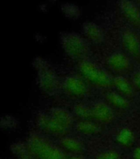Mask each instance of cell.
<instances>
[{
  "label": "cell",
  "mask_w": 140,
  "mask_h": 159,
  "mask_svg": "<svg viewBox=\"0 0 140 159\" xmlns=\"http://www.w3.org/2000/svg\"><path fill=\"white\" fill-rule=\"evenodd\" d=\"M113 87L116 88V91L129 99L135 95V89L132 82L129 81L124 75H117L114 77Z\"/></svg>",
  "instance_id": "cell-13"
},
{
  "label": "cell",
  "mask_w": 140,
  "mask_h": 159,
  "mask_svg": "<svg viewBox=\"0 0 140 159\" xmlns=\"http://www.w3.org/2000/svg\"><path fill=\"white\" fill-rule=\"evenodd\" d=\"M59 143L67 151L71 152L74 153H81L84 149L83 144L76 138L71 136H64L59 139Z\"/></svg>",
  "instance_id": "cell-16"
},
{
  "label": "cell",
  "mask_w": 140,
  "mask_h": 159,
  "mask_svg": "<svg viewBox=\"0 0 140 159\" xmlns=\"http://www.w3.org/2000/svg\"><path fill=\"white\" fill-rule=\"evenodd\" d=\"M83 37L88 42L95 44H101L105 41V33L98 24L93 22H85L82 26Z\"/></svg>",
  "instance_id": "cell-11"
},
{
  "label": "cell",
  "mask_w": 140,
  "mask_h": 159,
  "mask_svg": "<svg viewBox=\"0 0 140 159\" xmlns=\"http://www.w3.org/2000/svg\"><path fill=\"white\" fill-rule=\"evenodd\" d=\"M135 158L140 159V149L135 152Z\"/></svg>",
  "instance_id": "cell-21"
},
{
  "label": "cell",
  "mask_w": 140,
  "mask_h": 159,
  "mask_svg": "<svg viewBox=\"0 0 140 159\" xmlns=\"http://www.w3.org/2000/svg\"><path fill=\"white\" fill-rule=\"evenodd\" d=\"M75 129L85 135H96L101 132V127L94 120H78L74 124Z\"/></svg>",
  "instance_id": "cell-15"
},
{
  "label": "cell",
  "mask_w": 140,
  "mask_h": 159,
  "mask_svg": "<svg viewBox=\"0 0 140 159\" xmlns=\"http://www.w3.org/2000/svg\"><path fill=\"white\" fill-rule=\"evenodd\" d=\"M131 82L134 89L140 90V68H136L133 70Z\"/></svg>",
  "instance_id": "cell-20"
},
{
  "label": "cell",
  "mask_w": 140,
  "mask_h": 159,
  "mask_svg": "<svg viewBox=\"0 0 140 159\" xmlns=\"http://www.w3.org/2000/svg\"><path fill=\"white\" fill-rule=\"evenodd\" d=\"M59 40L62 48L71 59L81 61L86 60L90 53L89 42L79 33L61 32Z\"/></svg>",
  "instance_id": "cell-3"
},
{
  "label": "cell",
  "mask_w": 140,
  "mask_h": 159,
  "mask_svg": "<svg viewBox=\"0 0 140 159\" xmlns=\"http://www.w3.org/2000/svg\"><path fill=\"white\" fill-rule=\"evenodd\" d=\"M106 98V102L113 109H119V110H128L131 106L129 99L120 94L116 90L107 92Z\"/></svg>",
  "instance_id": "cell-14"
},
{
  "label": "cell",
  "mask_w": 140,
  "mask_h": 159,
  "mask_svg": "<svg viewBox=\"0 0 140 159\" xmlns=\"http://www.w3.org/2000/svg\"><path fill=\"white\" fill-rule=\"evenodd\" d=\"M120 157L121 156L118 153V152L115 150H108L99 153L96 157V159H120Z\"/></svg>",
  "instance_id": "cell-19"
},
{
  "label": "cell",
  "mask_w": 140,
  "mask_h": 159,
  "mask_svg": "<svg viewBox=\"0 0 140 159\" xmlns=\"http://www.w3.org/2000/svg\"><path fill=\"white\" fill-rule=\"evenodd\" d=\"M78 68L82 77L94 86L104 89H110L113 87L114 77L95 62L83 60L79 61Z\"/></svg>",
  "instance_id": "cell-2"
},
{
  "label": "cell",
  "mask_w": 140,
  "mask_h": 159,
  "mask_svg": "<svg viewBox=\"0 0 140 159\" xmlns=\"http://www.w3.org/2000/svg\"><path fill=\"white\" fill-rule=\"evenodd\" d=\"M36 125L40 130L45 134L53 135V136L59 137L61 139L66 136L67 132L65 129L57 123L49 114H46L44 112H40L36 116Z\"/></svg>",
  "instance_id": "cell-5"
},
{
  "label": "cell",
  "mask_w": 140,
  "mask_h": 159,
  "mask_svg": "<svg viewBox=\"0 0 140 159\" xmlns=\"http://www.w3.org/2000/svg\"><path fill=\"white\" fill-rule=\"evenodd\" d=\"M49 114L58 124H60L64 129L68 131L74 125V114L66 109L59 108V107L52 108L49 110Z\"/></svg>",
  "instance_id": "cell-12"
},
{
  "label": "cell",
  "mask_w": 140,
  "mask_h": 159,
  "mask_svg": "<svg viewBox=\"0 0 140 159\" xmlns=\"http://www.w3.org/2000/svg\"><path fill=\"white\" fill-rule=\"evenodd\" d=\"M92 119L101 124H110L115 120L116 116L113 108L106 101H96L91 105Z\"/></svg>",
  "instance_id": "cell-9"
},
{
  "label": "cell",
  "mask_w": 140,
  "mask_h": 159,
  "mask_svg": "<svg viewBox=\"0 0 140 159\" xmlns=\"http://www.w3.org/2000/svg\"><path fill=\"white\" fill-rule=\"evenodd\" d=\"M27 148L37 159H68L65 152L59 147L42 134L36 133L31 134Z\"/></svg>",
  "instance_id": "cell-1"
},
{
  "label": "cell",
  "mask_w": 140,
  "mask_h": 159,
  "mask_svg": "<svg viewBox=\"0 0 140 159\" xmlns=\"http://www.w3.org/2000/svg\"><path fill=\"white\" fill-rule=\"evenodd\" d=\"M118 4L121 13L133 29L140 30L139 5L133 1H121Z\"/></svg>",
  "instance_id": "cell-10"
},
{
  "label": "cell",
  "mask_w": 140,
  "mask_h": 159,
  "mask_svg": "<svg viewBox=\"0 0 140 159\" xmlns=\"http://www.w3.org/2000/svg\"><path fill=\"white\" fill-rule=\"evenodd\" d=\"M35 67L37 71V81L40 89L49 95L56 94L60 89V81L54 68L41 58L35 60Z\"/></svg>",
  "instance_id": "cell-4"
},
{
  "label": "cell",
  "mask_w": 140,
  "mask_h": 159,
  "mask_svg": "<svg viewBox=\"0 0 140 159\" xmlns=\"http://www.w3.org/2000/svg\"><path fill=\"white\" fill-rule=\"evenodd\" d=\"M63 89L68 95L74 98H83L88 92L86 80L77 75H70L64 78Z\"/></svg>",
  "instance_id": "cell-6"
},
{
  "label": "cell",
  "mask_w": 140,
  "mask_h": 159,
  "mask_svg": "<svg viewBox=\"0 0 140 159\" xmlns=\"http://www.w3.org/2000/svg\"><path fill=\"white\" fill-rule=\"evenodd\" d=\"M121 42L124 52L130 57H140V39L133 28L125 27L121 30Z\"/></svg>",
  "instance_id": "cell-8"
},
{
  "label": "cell",
  "mask_w": 140,
  "mask_h": 159,
  "mask_svg": "<svg viewBox=\"0 0 140 159\" xmlns=\"http://www.w3.org/2000/svg\"><path fill=\"white\" fill-rule=\"evenodd\" d=\"M61 9L64 15L71 19H76L81 15V10L78 6L73 3H64L62 5Z\"/></svg>",
  "instance_id": "cell-18"
},
{
  "label": "cell",
  "mask_w": 140,
  "mask_h": 159,
  "mask_svg": "<svg viewBox=\"0 0 140 159\" xmlns=\"http://www.w3.org/2000/svg\"><path fill=\"white\" fill-rule=\"evenodd\" d=\"M107 65L111 70L120 75L128 74L133 70V62L131 57L125 52H115L107 58Z\"/></svg>",
  "instance_id": "cell-7"
},
{
  "label": "cell",
  "mask_w": 140,
  "mask_h": 159,
  "mask_svg": "<svg viewBox=\"0 0 140 159\" xmlns=\"http://www.w3.org/2000/svg\"><path fill=\"white\" fill-rule=\"evenodd\" d=\"M74 116L79 120H93L92 114H91V106H88L83 103L76 104L74 107Z\"/></svg>",
  "instance_id": "cell-17"
}]
</instances>
